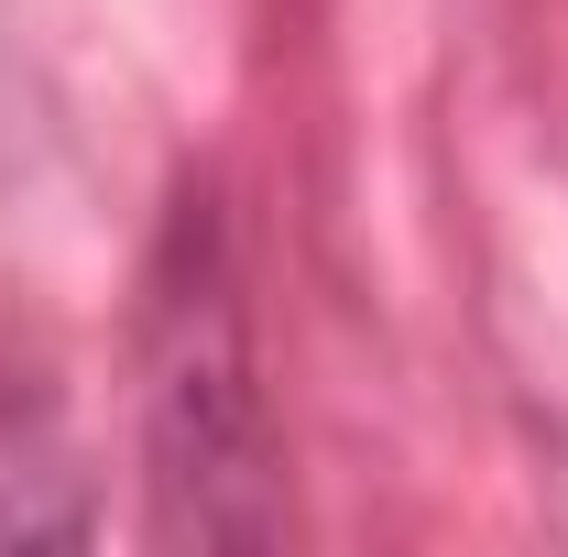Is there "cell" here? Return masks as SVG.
I'll return each instance as SVG.
<instances>
[{"label": "cell", "instance_id": "cell-1", "mask_svg": "<svg viewBox=\"0 0 568 557\" xmlns=\"http://www.w3.org/2000/svg\"><path fill=\"white\" fill-rule=\"evenodd\" d=\"M241 317L230 284H164V372H153V426H164V482L241 470L252 448V383H241Z\"/></svg>", "mask_w": 568, "mask_h": 557}]
</instances>
